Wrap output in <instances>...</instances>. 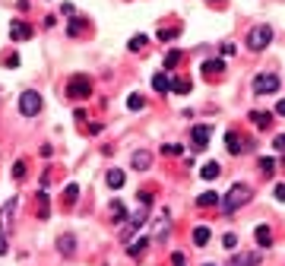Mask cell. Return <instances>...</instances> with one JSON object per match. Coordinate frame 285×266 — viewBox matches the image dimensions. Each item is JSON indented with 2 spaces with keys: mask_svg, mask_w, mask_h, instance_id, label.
I'll use <instances>...</instances> for the list:
<instances>
[{
  "mask_svg": "<svg viewBox=\"0 0 285 266\" xmlns=\"http://www.w3.org/2000/svg\"><path fill=\"white\" fill-rule=\"evenodd\" d=\"M250 196H254V193H250L247 184H235V187L225 193V200H222V209H225V212H238L244 203H250Z\"/></svg>",
  "mask_w": 285,
  "mask_h": 266,
  "instance_id": "1",
  "label": "cell"
},
{
  "mask_svg": "<svg viewBox=\"0 0 285 266\" xmlns=\"http://www.w3.org/2000/svg\"><path fill=\"white\" fill-rule=\"evenodd\" d=\"M270 41H273V29H270V25H254V29L247 32V48L250 51L270 48Z\"/></svg>",
  "mask_w": 285,
  "mask_h": 266,
  "instance_id": "2",
  "label": "cell"
},
{
  "mask_svg": "<svg viewBox=\"0 0 285 266\" xmlns=\"http://www.w3.org/2000/svg\"><path fill=\"white\" fill-rule=\"evenodd\" d=\"M38 111H41V95H38L35 89H25L22 95H19V114L22 117H35Z\"/></svg>",
  "mask_w": 285,
  "mask_h": 266,
  "instance_id": "3",
  "label": "cell"
},
{
  "mask_svg": "<svg viewBox=\"0 0 285 266\" xmlns=\"http://www.w3.org/2000/svg\"><path fill=\"white\" fill-rule=\"evenodd\" d=\"M67 95L70 98H89L92 95V80L89 76H83V73H76L70 83H67Z\"/></svg>",
  "mask_w": 285,
  "mask_h": 266,
  "instance_id": "4",
  "label": "cell"
},
{
  "mask_svg": "<svg viewBox=\"0 0 285 266\" xmlns=\"http://www.w3.org/2000/svg\"><path fill=\"white\" fill-rule=\"evenodd\" d=\"M225 149L231 152V156H244V152L254 149V143H250L247 136H241L238 130H228L225 133Z\"/></svg>",
  "mask_w": 285,
  "mask_h": 266,
  "instance_id": "5",
  "label": "cell"
},
{
  "mask_svg": "<svg viewBox=\"0 0 285 266\" xmlns=\"http://www.w3.org/2000/svg\"><path fill=\"white\" fill-rule=\"evenodd\" d=\"M254 92H257V95L279 92V73H257L254 76Z\"/></svg>",
  "mask_w": 285,
  "mask_h": 266,
  "instance_id": "6",
  "label": "cell"
},
{
  "mask_svg": "<svg viewBox=\"0 0 285 266\" xmlns=\"http://www.w3.org/2000/svg\"><path fill=\"white\" fill-rule=\"evenodd\" d=\"M143 222H146V206H140V209H136L133 216H130V222H127V228L120 231V241H124V244H130V238H133L136 231L143 228Z\"/></svg>",
  "mask_w": 285,
  "mask_h": 266,
  "instance_id": "7",
  "label": "cell"
},
{
  "mask_svg": "<svg viewBox=\"0 0 285 266\" xmlns=\"http://www.w3.org/2000/svg\"><path fill=\"white\" fill-rule=\"evenodd\" d=\"M16 209H19V196H10V200L0 206V231H10V228H13Z\"/></svg>",
  "mask_w": 285,
  "mask_h": 266,
  "instance_id": "8",
  "label": "cell"
},
{
  "mask_svg": "<svg viewBox=\"0 0 285 266\" xmlns=\"http://www.w3.org/2000/svg\"><path fill=\"white\" fill-rule=\"evenodd\" d=\"M168 231H171V212L162 209L159 219H155V228H152V238H149V241H165Z\"/></svg>",
  "mask_w": 285,
  "mask_h": 266,
  "instance_id": "9",
  "label": "cell"
},
{
  "mask_svg": "<svg viewBox=\"0 0 285 266\" xmlns=\"http://www.w3.org/2000/svg\"><path fill=\"white\" fill-rule=\"evenodd\" d=\"M190 136H193V146L206 149V146H209V136H212V127L209 124H196L193 130H190Z\"/></svg>",
  "mask_w": 285,
  "mask_h": 266,
  "instance_id": "10",
  "label": "cell"
},
{
  "mask_svg": "<svg viewBox=\"0 0 285 266\" xmlns=\"http://www.w3.org/2000/svg\"><path fill=\"white\" fill-rule=\"evenodd\" d=\"M260 260H263V257L257 251H247V254H235L228 260V266H260Z\"/></svg>",
  "mask_w": 285,
  "mask_h": 266,
  "instance_id": "11",
  "label": "cell"
},
{
  "mask_svg": "<svg viewBox=\"0 0 285 266\" xmlns=\"http://www.w3.org/2000/svg\"><path fill=\"white\" fill-rule=\"evenodd\" d=\"M10 35H13V41H25V38H32V25H29V22H22V19H13Z\"/></svg>",
  "mask_w": 285,
  "mask_h": 266,
  "instance_id": "12",
  "label": "cell"
},
{
  "mask_svg": "<svg viewBox=\"0 0 285 266\" xmlns=\"http://www.w3.org/2000/svg\"><path fill=\"white\" fill-rule=\"evenodd\" d=\"M130 165H133L136 171H146V168L152 165V152H149V149H136L133 159H130Z\"/></svg>",
  "mask_w": 285,
  "mask_h": 266,
  "instance_id": "13",
  "label": "cell"
},
{
  "mask_svg": "<svg viewBox=\"0 0 285 266\" xmlns=\"http://www.w3.org/2000/svg\"><path fill=\"white\" fill-rule=\"evenodd\" d=\"M57 251H60V257H73L76 254V235H60L57 238Z\"/></svg>",
  "mask_w": 285,
  "mask_h": 266,
  "instance_id": "14",
  "label": "cell"
},
{
  "mask_svg": "<svg viewBox=\"0 0 285 266\" xmlns=\"http://www.w3.org/2000/svg\"><path fill=\"white\" fill-rule=\"evenodd\" d=\"M105 181H108V187H111V190H120V187H124V181H127V175H124L120 168H111Z\"/></svg>",
  "mask_w": 285,
  "mask_h": 266,
  "instance_id": "15",
  "label": "cell"
},
{
  "mask_svg": "<svg viewBox=\"0 0 285 266\" xmlns=\"http://www.w3.org/2000/svg\"><path fill=\"white\" fill-rule=\"evenodd\" d=\"M250 121L257 124V130H270L273 127V117L266 114V111H250Z\"/></svg>",
  "mask_w": 285,
  "mask_h": 266,
  "instance_id": "16",
  "label": "cell"
},
{
  "mask_svg": "<svg viewBox=\"0 0 285 266\" xmlns=\"http://www.w3.org/2000/svg\"><path fill=\"white\" fill-rule=\"evenodd\" d=\"M152 89L159 92V95H165V92H171V80H168L165 73H155L152 76Z\"/></svg>",
  "mask_w": 285,
  "mask_h": 266,
  "instance_id": "17",
  "label": "cell"
},
{
  "mask_svg": "<svg viewBox=\"0 0 285 266\" xmlns=\"http://www.w3.org/2000/svg\"><path fill=\"white\" fill-rule=\"evenodd\" d=\"M124 219H127V206L120 203V200H111V222H114V225H120Z\"/></svg>",
  "mask_w": 285,
  "mask_h": 266,
  "instance_id": "18",
  "label": "cell"
},
{
  "mask_svg": "<svg viewBox=\"0 0 285 266\" xmlns=\"http://www.w3.org/2000/svg\"><path fill=\"white\" fill-rule=\"evenodd\" d=\"M203 73L206 76H222V73H225V61H206L203 64Z\"/></svg>",
  "mask_w": 285,
  "mask_h": 266,
  "instance_id": "19",
  "label": "cell"
},
{
  "mask_svg": "<svg viewBox=\"0 0 285 266\" xmlns=\"http://www.w3.org/2000/svg\"><path fill=\"white\" fill-rule=\"evenodd\" d=\"M254 235H257V244H260V247H270L273 244V231L266 228V225H257Z\"/></svg>",
  "mask_w": 285,
  "mask_h": 266,
  "instance_id": "20",
  "label": "cell"
},
{
  "mask_svg": "<svg viewBox=\"0 0 285 266\" xmlns=\"http://www.w3.org/2000/svg\"><path fill=\"white\" fill-rule=\"evenodd\" d=\"M209 238H212V231L206 228V225H200V228H193V244H196V247L209 244Z\"/></svg>",
  "mask_w": 285,
  "mask_h": 266,
  "instance_id": "21",
  "label": "cell"
},
{
  "mask_svg": "<svg viewBox=\"0 0 285 266\" xmlns=\"http://www.w3.org/2000/svg\"><path fill=\"white\" fill-rule=\"evenodd\" d=\"M149 244H152L149 238H140V241H130V244H127V254H130V257H140V254H143V251H146Z\"/></svg>",
  "mask_w": 285,
  "mask_h": 266,
  "instance_id": "22",
  "label": "cell"
},
{
  "mask_svg": "<svg viewBox=\"0 0 285 266\" xmlns=\"http://www.w3.org/2000/svg\"><path fill=\"white\" fill-rule=\"evenodd\" d=\"M219 162H206V165H203V171H200V175L206 177V181H215V177H219Z\"/></svg>",
  "mask_w": 285,
  "mask_h": 266,
  "instance_id": "23",
  "label": "cell"
},
{
  "mask_svg": "<svg viewBox=\"0 0 285 266\" xmlns=\"http://www.w3.org/2000/svg\"><path fill=\"white\" fill-rule=\"evenodd\" d=\"M171 92H178V95H187V92H190V80H184V76H181V80H171Z\"/></svg>",
  "mask_w": 285,
  "mask_h": 266,
  "instance_id": "24",
  "label": "cell"
},
{
  "mask_svg": "<svg viewBox=\"0 0 285 266\" xmlns=\"http://www.w3.org/2000/svg\"><path fill=\"white\" fill-rule=\"evenodd\" d=\"M181 57H184V54H181V51H175V48H171L168 54H165V67H168V70H175V67L181 64Z\"/></svg>",
  "mask_w": 285,
  "mask_h": 266,
  "instance_id": "25",
  "label": "cell"
},
{
  "mask_svg": "<svg viewBox=\"0 0 285 266\" xmlns=\"http://www.w3.org/2000/svg\"><path fill=\"white\" fill-rule=\"evenodd\" d=\"M222 247H225V251H235V247H238V235H235V231H225V235H222Z\"/></svg>",
  "mask_w": 285,
  "mask_h": 266,
  "instance_id": "26",
  "label": "cell"
},
{
  "mask_svg": "<svg viewBox=\"0 0 285 266\" xmlns=\"http://www.w3.org/2000/svg\"><path fill=\"white\" fill-rule=\"evenodd\" d=\"M196 203H200V206H206V209H209V206H215V203H219V193L206 190V193H203V196H200V200H196Z\"/></svg>",
  "mask_w": 285,
  "mask_h": 266,
  "instance_id": "27",
  "label": "cell"
},
{
  "mask_svg": "<svg viewBox=\"0 0 285 266\" xmlns=\"http://www.w3.org/2000/svg\"><path fill=\"white\" fill-rule=\"evenodd\" d=\"M146 45H149V38H146V35H133L130 38V51H136V54H140Z\"/></svg>",
  "mask_w": 285,
  "mask_h": 266,
  "instance_id": "28",
  "label": "cell"
},
{
  "mask_svg": "<svg viewBox=\"0 0 285 266\" xmlns=\"http://www.w3.org/2000/svg\"><path fill=\"white\" fill-rule=\"evenodd\" d=\"M127 108H130V111H143L146 108V98L143 95H130V98H127Z\"/></svg>",
  "mask_w": 285,
  "mask_h": 266,
  "instance_id": "29",
  "label": "cell"
},
{
  "mask_svg": "<svg viewBox=\"0 0 285 266\" xmlns=\"http://www.w3.org/2000/svg\"><path fill=\"white\" fill-rule=\"evenodd\" d=\"M38 219H48V193H38Z\"/></svg>",
  "mask_w": 285,
  "mask_h": 266,
  "instance_id": "30",
  "label": "cell"
},
{
  "mask_svg": "<svg viewBox=\"0 0 285 266\" xmlns=\"http://www.w3.org/2000/svg\"><path fill=\"white\" fill-rule=\"evenodd\" d=\"M162 152H165V156H181L184 146H181V143H165V146H162Z\"/></svg>",
  "mask_w": 285,
  "mask_h": 266,
  "instance_id": "31",
  "label": "cell"
},
{
  "mask_svg": "<svg viewBox=\"0 0 285 266\" xmlns=\"http://www.w3.org/2000/svg\"><path fill=\"white\" fill-rule=\"evenodd\" d=\"M76 196H80V187H76V184H70V187H67V190H64V203L70 206V203L76 200Z\"/></svg>",
  "mask_w": 285,
  "mask_h": 266,
  "instance_id": "32",
  "label": "cell"
},
{
  "mask_svg": "<svg viewBox=\"0 0 285 266\" xmlns=\"http://www.w3.org/2000/svg\"><path fill=\"white\" fill-rule=\"evenodd\" d=\"M13 177H16V181H19V177H25V159H19V162L13 165Z\"/></svg>",
  "mask_w": 285,
  "mask_h": 266,
  "instance_id": "33",
  "label": "cell"
},
{
  "mask_svg": "<svg viewBox=\"0 0 285 266\" xmlns=\"http://www.w3.org/2000/svg\"><path fill=\"white\" fill-rule=\"evenodd\" d=\"M260 171H263V175H273V171H276V162H273V159H260Z\"/></svg>",
  "mask_w": 285,
  "mask_h": 266,
  "instance_id": "34",
  "label": "cell"
},
{
  "mask_svg": "<svg viewBox=\"0 0 285 266\" xmlns=\"http://www.w3.org/2000/svg\"><path fill=\"white\" fill-rule=\"evenodd\" d=\"M80 32H83V22H80V19H73V22H70V29H67V35H70V38H76Z\"/></svg>",
  "mask_w": 285,
  "mask_h": 266,
  "instance_id": "35",
  "label": "cell"
},
{
  "mask_svg": "<svg viewBox=\"0 0 285 266\" xmlns=\"http://www.w3.org/2000/svg\"><path fill=\"white\" fill-rule=\"evenodd\" d=\"M178 32H181V29H162V32H159V41H171Z\"/></svg>",
  "mask_w": 285,
  "mask_h": 266,
  "instance_id": "36",
  "label": "cell"
},
{
  "mask_svg": "<svg viewBox=\"0 0 285 266\" xmlns=\"http://www.w3.org/2000/svg\"><path fill=\"white\" fill-rule=\"evenodd\" d=\"M273 196H276L279 203H285V184H276V187H273Z\"/></svg>",
  "mask_w": 285,
  "mask_h": 266,
  "instance_id": "37",
  "label": "cell"
},
{
  "mask_svg": "<svg viewBox=\"0 0 285 266\" xmlns=\"http://www.w3.org/2000/svg\"><path fill=\"white\" fill-rule=\"evenodd\" d=\"M273 149H276V152H285V133H279V136L273 140Z\"/></svg>",
  "mask_w": 285,
  "mask_h": 266,
  "instance_id": "38",
  "label": "cell"
},
{
  "mask_svg": "<svg viewBox=\"0 0 285 266\" xmlns=\"http://www.w3.org/2000/svg\"><path fill=\"white\" fill-rule=\"evenodd\" d=\"M171 266H187V260H184V254H171Z\"/></svg>",
  "mask_w": 285,
  "mask_h": 266,
  "instance_id": "39",
  "label": "cell"
},
{
  "mask_svg": "<svg viewBox=\"0 0 285 266\" xmlns=\"http://www.w3.org/2000/svg\"><path fill=\"white\" fill-rule=\"evenodd\" d=\"M6 67H19V54H6Z\"/></svg>",
  "mask_w": 285,
  "mask_h": 266,
  "instance_id": "40",
  "label": "cell"
},
{
  "mask_svg": "<svg viewBox=\"0 0 285 266\" xmlns=\"http://www.w3.org/2000/svg\"><path fill=\"white\" fill-rule=\"evenodd\" d=\"M140 203H143V206H149V203H152V196H149V190H140Z\"/></svg>",
  "mask_w": 285,
  "mask_h": 266,
  "instance_id": "41",
  "label": "cell"
},
{
  "mask_svg": "<svg viewBox=\"0 0 285 266\" xmlns=\"http://www.w3.org/2000/svg\"><path fill=\"white\" fill-rule=\"evenodd\" d=\"M6 251H10V244H6V235H0V257H3Z\"/></svg>",
  "mask_w": 285,
  "mask_h": 266,
  "instance_id": "42",
  "label": "cell"
},
{
  "mask_svg": "<svg viewBox=\"0 0 285 266\" xmlns=\"http://www.w3.org/2000/svg\"><path fill=\"white\" fill-rule=\"evenodd\" d=\"M219 51H222V54H228V57H231V54H235V45H231V41H228V45H222Z\"/></svg>",
  "mask_w": 285,
  "mask_h": 266,
  "instance_id": "43",
  "label": "cell"
},
{
  "mask_svg": "<svg viewBox=\"0 0 285 266\" xmlns=\"http://www.w3.org/2000/svg\"><path fill=\"white\" fill-rule=\"evenodd\" d=\"M276 114H279V117H285V98L279 101V105H276Z\"/></svg>",
  "mask_w": 285,
  "mask_h": 266,
  "instance_id": "44",
  "label": "cell"
},
{
  "mask_svg": "<svg viewBox=\"0 0 285 266\" xmlns=\"http://www.w3.org/2000/svg\"><path fill=\"white\" fill-rule=\"evenodd\" d=\"M212 3H222V0H212Z\"/></svg>",
  "mask_w": 285,
  "mask_h": 266,
  "instance_id": "45",
  "label": "cell"
},
{
  "mask_svg": "<svg viewBox=\"0 0 285 266\" xmlns=\"http://www.w3.org/2000/svg\"><path fill=\"white\" fill-rule=\"evenodd\" d=\"M282 168H285V159H282Z\"/></svg>",
  "mask_w": 285,
  "mask_h": 266,
  "instance_id": "46",
  "label": "cell"
},
{
  "mask_svg": "<svg viewBox=\"0 0 285 266\" xmlns=\"http://www.w3.org/2000/svg\"><path fill=\"white\" fill-rule=\"evenodd\" d=\"M206 266H215V263H206Z\"/></svg>",
  "mask_w": 285,
  "mask_h": 266,
  "instance_id": "47",
  "label": "cell"
}]
</instances>
